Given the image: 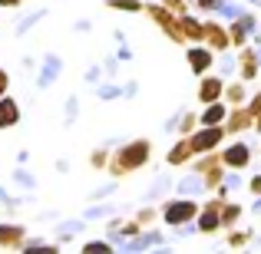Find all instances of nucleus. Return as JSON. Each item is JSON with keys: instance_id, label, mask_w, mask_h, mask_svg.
<instances>
[{"instance_id": "nucleus-1", "label": "nucleus", "mask_w": 261, "mask_h": 254, "mask_svg": "<svg viewBox=\"0 0 261 254\" xmlns=\"http://www.w3.org/2000/svg\"><path fill=\"white\" fill-rule=\"evenodd\" d=\"M149 155H152V142L149 139H136V142H126L122 149H116V155L109 159L106 168H109L113 178H126V175H133V172L146 168Z\"/></svg>"}, {"instance_id": "nucleus-2", "label": "nucleus", "mask_w": 261, "mask_h": 254, "mask_svg": "<svg viewBox=\"0 0 261 254\" xmlns=\"http://www.w3.org/2000/svg\"><path fill=\"white\" fill-rule=\"evenodd\" d=\"M146 13L169 33V40H172V43H189V40H185V33H182V20H178V13H172L169 7H159V4H155V7L149 4Z\"/></svg>"}, {"instance_id": "nucleus-3", "label": "nucleus", "mask_w": 261, "mask_h": 254, "mask_svg": "<svg viewBox=\"0 0 261 254\" xmlns=\"http://www.w3.org/2000/svg\"><path fill=\"white\" fill-rule=\"evenodd\" d=\"M225 132H228L225 126H202L195 135H189V142H192V149H195V155H205V152H215V149L222 146Z\"/></svg>"}, {"instance_id": "nucleus-4", "label": "nucleus", "mask_w": 261, "mask_h": 254, "mask_svg": "<svg viewBox=\"0 0 261 254\" xmlns=\"http://www.w3.org/2000/svg\"><path fill=\"white\" fill-rule=\"evenodd\" d=\"M222 152H205V159L198 162V175L205 178V188H218V182H222Z\"/></svg>"}, {"instance_id": "nucleus-5", "label": "nucleus", "mask_w": 261, "mask_h": 254, "mask_svg": "<svg viewBox=\"0 0 261 254\" xmlns=\"http://www.w3.org/2000/svg\"><path fill=\"white\" fill-rule=\"evenodd\" d=\"M198 215V208H195V202H169L166 205V211H162V218H166V224H185V221H192V218Z\"/></svg>"}, {"instance_id": "nucleus-6", "label": "nucleus", "mask_w": 261, "mask_h": 254, "mask_svg": "<svg viewBox=\"0 0 261 254\" xmlns=\"http://www.w3.org/2000/svg\"><path fill=\"white\" fill-rule=\"evenodd\" d=\"M202 40L208 43V50H215V53H222V50H228V46H231V37H228V30H225V26H218L215 20H208V23H205V33H202Z\"/></svg>"}, {"instance_id": "nucleus-7", "label": "nucleus", "mask_w": 261, "mask_h": 254, "mask_svg": "<svg viewBox=\"0 0 261 254\" xmlns=\"http://www.w3.org/2000/svg\"><path fill=\"white\" fill-rule=\"evenodd\" d=\"M222 198H215V202H208L205 205V211L198 215V228L205 231V235H212V231H218L222 228Z\"/></svg>"}, {"instance_id": "nucleus-8", "label": "nucleus", "mask_w": 261, "mask_h": 254, "mask_svg": "<svg viewBox=\"0 0 261 254\" xmlns=\"http://www.w3.org/2000/svg\"><path fill=\"white\" fill-rule=\"evenodd\" d=\"M23 241H27L23 224H0V248L17 251V248H23Z\"/></svg>"}, {"instance_id": "nucleus-9", "label": "nucleus", "mask_w": 261, "mask_h": 254, "mask_svg": "<svg viewBox=\"0 0 261 254\" xmlns=\"http://www.w3.org/2000/svg\"><path fill=\"white\" fill-rule=\"evenodd\" d=\"M251 126H255L251 109L248 106H231V116H228V122H225V129H228V132H245V129H251Z\"/></svg>"}, {"instance_id": "nucleus-10", "label": "nucleus", "mask_w": 261, "mask_h": 254, "mask_svg": "<svg viewBox=\"0 0 261 254\" xmlns=\"http://www.w3.org/2000/svg\"><path fill=\"white\" fill-rule=\"evenodd\" d=\"M225 96V83L218 76H202V83H198V99L208 106V102H218Z\"/></svg>"}, {"instance_id": "nucleus-11", "label": "nucleus", "mask_w": 261, "mask_h": 254, "mask_svg": "<svg viewBox=\"0 0 261 254\" xmlns=\"http://www.w3.org/2000/svg\"><path fill=\"white\" fill-rule=\"evenodd\" d=\"M222 162H225V165H231V168H248V162H251V149H248V146H242V142H235L231 149H225V152H222Z\"/></svg>"}, {"instance_id": "nucleus-12", "label": "nucleus", "mask_w": 261, "mask_h": 254, "mask_svg": "<svg viewBox=\"0 0 261 254\" xmlns=\"http://www.w3.org/2000/svg\"><path fill=\"white\" fill-rule=\"evenodd\" d=\"M20 122V106L13 96H0V129H13Z\"/></svg>"}, {"instance_id": "nucleus-13", "label": "nucleus", "mask_w": 261, "mask_h": 254, "mask_svg": "<svg viewBox=\"0 0 261 254\" xmlns=\"http://www.w3.org/2000/svg\"><path fill=\"white\" fill-rule=\"evenodd\" d=\"M189 66H192V73L205 76V70H212V53L205 50V46H195V50H189Z\"/></svg>"}, {"instance_id": "nucleus-14", "label": "nucleus", "mask_w": 261, "mask_h": 254, "mask_svg": "<svg viewBox=\"0 0 261 254\" xmlns=\"http://www.w3.org/2000/svg\"><path fill=\"white\" fill-rule=\"evenodd\" d=\"M192 155H195L192 142H189V139H182V142H175V149L166 155V159H169V165H185V162H189Z\"/></svg>"}, {"instance_id": "nucleus-15", "label": "nucleus", "mask_w": 261, "mask_h": 254, "mask_svg": "<svg viewBox=\"0 0 261 254\" xmlns=\"http://www.w3.org/2000/svg\"><path fill=\"white\" fill-rule=\"evenodd\" d=\"M238 66H242V76H245V79H255V76H258V57H255V50H248V46H245Z\"/></svg>"}, {"instance_id": "nucleus-16", "label": "nucleus", "mask_w": 261, "mask_h": 254, "mask_svg": "<svg viewBox=\"0 0 261 254\" xmlns=\"http://www.w3.org/2000/svg\"><path fill=\"white\" fill-rule=\"evenodd\" d=\"M222 119H228V109H225L222 102H208V109H205V116L198 122H202V126H218Z\"/></svg>"}, {"instance_id": "nucleus-17", "label": "nucleus", "mask_w": 261, "mask_h": 254, "mask_svg": "<svg viewBox=\"0 0 261 254\" xmlns=\"http://www.w3.org/2000/svg\"><path fill=\"white\" fill-rule=\"evenodd\" d=\"M182 33H185V40H202V33H205V23H198L195 17H189V13H182Z\"/></svg>"}, {"instance_id": "nucleus-18", "label": "nucleus", "mask_w": 261, "mask_h": 254, "mask_svg": "<svg viewBox=\"0 0 261 254\" xmlns=\"http://www.w3.org/2000/svg\"><path fill=\"white\" fill-rule=\"evenodd\" d=\"M225 96H228V102H231V106H245V99H248V93H245V86H242V83L225 86Z\"/></svg>"}, {"instance_id": "nucleus-19", "label": "nucleus", "mask_w": 261, "mask_h": 254, "mask_svg": "<svg viewBox=\"0 0 261 254\" xmlns=\"http://www.w3.org/2000/svg\"><path fill=\"white\" fill-rule=\"evenodd\" d=\"M245 30H248V23H245V20L231 23V30H228V37H231V46H245Z\"/></svg>"}, {"instance_id": "nucleus-20", "label": "nucleus", "mask_w": 261, "mask_h": 254, "mask_svg": "<svg viewBox=\"0 0 261 254\" xmlns=\"http://www.w3.org/2000/svg\"><path fill=\"white\" fill-rule=\"evenodd\" d=\"M238 215H242V208H238V205H222V228L235 224V221H238Z\"/></svg>"}, {"instance_id": "nucleus-21", "label": "nucleus", "mask_w": 261, "mask_h": 254, "mask_svg": "<svg viewBox=\"0 0 261 254\" xmlns=\"http://www.w3.org/2000/svg\"><path fill=\"white\" fill-rule=\"evenodd\" d=\"M109 7L113 10H146L139 0H109Z\"/></svg>"}, {"instance_id": "nucleus-22", "label": "nucleus", "mask_w": 261, "mask_h": 254, "mask_svg": "<svg viewBox=\"0 0 261 254\" xmlns=\"http://www.w3.org/2000/svg\"><path fill=\"white\" fill-rule=\"evenodd\" d=\"M89 165H93V168H106V165H109V155H106V152H93Z\"/></svg>"}, {"instance_id": "nucleus-23", "label": "nucleus", "mask_w": 261, "mask_h": 254, "mask_svg": "<svg viewBox=\"0 0 261 254\" xmlns=\"http://www.w3.org/2000/svg\"><path fill=\"white\" fill-rule=\"evenodd\" d=\"M166 7H169L172 13H178V17L185 13V0H166Z\"/></svg>"}, {"instance_id": "nucleus-24", "label": "nucleus", "mask_w": 261, "mask_h": 254, "mask_svg": "<svg viewBox=\"0 0 261 254\" xmlns=\"http://www.w3.org/2000/svg\"><path fill=\"white\" fill-rule=\"evenodd\" d=\"M139 228H142L139 221H129V224H122L119 231H122V235H129V238H133V235H139Z\"/></svg>"}, {"instance_id": "nucleus-25", "label": "nucleus", "mask_w": 261, "mask_h": 254, "mask_svg": "<svg viewBox=\"0 0 261 254\" xmlns=\"http://www.w3.org/2000/svg\"><path fill=\"white\" fill-rule=\"evenodd\" d=\"M248 109H251V116H255V119H258V116H261V93H258V96H251Z\"/></svg>"}, {"instance_id": "nucleus-26", "label": "nucleus", "mask_w": 261, "mask_h": 254, "mask_svg": "<svg viewBox=\"0 0 261 254\" xmlns=\"http://www.w3.org/2000/svg\"><path fill=\"white\" fill-rule=\"evenodd\" d=\"M198 126V119H195V116H185V122H182V132L185 135H192V129H195Z\"/></svg>"}, {"instance_id": "nucleus-27", "label": "nucleus", "mask_w": 261, "mask_h": 254, "mask_svg": "<svg viewBox=\"0 0 261 254\" xmlns=\"http://www.w3.org/2000/svg\"><path fill=\"white\" fill-rule=\"evenodd\" d=\"M7 86H10V76H7V70H0V96H7Z\"/></svg>"}, {"instance_id": "nucleus-28", "label": "nucleus", "mask_w": 261, "mask_h": 254, "mask_svg": "<svg viewBox=\"0 0 261 254\" xmlns=\"http://www.w3.org/2000/svg\"><path fill=\"white\" fill-rule=\"evenodd\" d=\"M152 218H155V211H152V208L139 211V224H149V221H152Z\"/></svg>"}, {"instance_id": "nucleus-29", "label": "nucleus", "mask_w": 261, "mask_h": 254, "mask_svg": "<svg viewBox=\"0 0 261 254\" xmlns=\"http://www.w3.org/2000/svg\"><path fill=\"white\" fill-rule=\"evenodd\" d=\"M86 251H109V244H106V241H89Z\"/></svg>"}, {"instance_id": "nucleus-30", "label": "nucleus", "mask_w": 261, "mask_h": 254, "mask_svg": "<svg viewBox=\"0 0 261 254\" xmlns=\"http://www.w3.org/2000/svg\"><path fill=\"white\" fill-rule=\"evenodd\" d=\"M198 7H205V10H215L218 0H198Z\"/></svg>"}, {"instance_id": "nucleus-31", "label": "nucleus", "mask_w": 261, "mask_h": 254, "mask_svg": "<svg viewBox=\"0 0 261 254\" xmlns=\"http://www.w3.org/2000/svg\"><path fill=\"white\" fill-rule=\"evenodd\" d=\"M245 241H248V235H235V238H231V244H235V248H242Z\"/></svg>"}, {"instance_id": "nucleus-32", "label": "nucleus", "mask_w": 261, "mask_h": 254, "mask_svg": "<svg viewBox=\"0 0 261 254\" xmlns=\"http://www.w3.org/2000/svg\"><path fill=\"white\" fill-rule=\"evenodd\" d=\"M251 191H255V195H261V178H251Z\"/></svg>"}, {"instance_id": "nucleus-33", "label": "nucleus", "mask_w": 261, "mask_h": 254, "mask_svg": "<svg viewBox=\"0 0 261 254\" xmlns=\"http://www.w3.org/2000/svg\"><path fill=\"white\" fill-rule=\"evenodd\" d=\"M23 0H0V7H20Z\"/></svg>"}]
</instances>
